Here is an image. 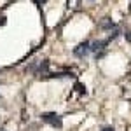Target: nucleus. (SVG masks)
<instances>
[{"instance_id": "f257e3e1", "label": "nucleus", "mask_w": 131, "mask_h": 131, "mask_svg": "<svg viewBox=\"0 0 131 131\" xmlns=\"http://www.w3.org/2000/svg\"><path fill=\"white\" fill-rule=\"evenodd\" d=\"M42 121L51 124L52 128H58V129L63 128V121H61V117L56 112H46V114H42Z\"/></svg>"}, {"instance_id": "f03ea898", "label": "nucleus", "mask_w": 131, "mask_h": 131, "mask_svg": "<svg viewBox=\"0 0 131 131\" xmlns=\"http://www.w3.org/2000/svg\"><path fill=\"white\" fill-rule=\"evenodd\" d=\"M91 52V47H89V42H81L75 49H73V54L77 56V58H84V56H88Z\"/></svg>"}, {"instance_id": "7ed1b4c3", "label": "nucleus", "mask_w": 131, "mask_h": 131, "mask_svg": "<svg viewBox=\"0 0 131 131\" xmlns=\"http://www.w3.org/2000/svg\"><path fill=\"white\" fill-rule=\"evenodd\" d=\"M31 72H33L35 75H46V73L49 72V61H47V60L40 61L37 68H31Z\"/></svg>"}, {"instance_id": "20e7f679", "label": "nucleus", "mask_w": 131, "mask_h": 131, "mask_svg": "<svg viewBox=\"0 0 131 131\" xmlns=\"http://www.w3.org/2000/svg\"><path fill=\"white\" fill-rule=\"evenodd\" d=\"M100 26L103 28V30H110V28H114V26H115V25H114V21H112V19H108V18H105V21L101 23Z\"/></svg>"}, {"instance_id": "39448f33", "label": "nucleus", "mask_w": 131, "mask_h": 131, "mask_svg": "<svg viewBox=\"0 0 131 131\" xmlns=\"http://www.w3.org/2000/svg\"><path fill=\"white\" fill-rule=\"evenodd\" d=\"M75 89H77V93H81V94L86 93V88H84L82 84H75Z\"/></svg>"}, {"instance_id": "423d86ee", "label": "nucleus", "mask_w": 131, "mask_h": 131, "mask_svg": "<svg viewBox=\"0 0 131 131\" xmlns=\"http://www.w3.org/2000/svg\"><path fill=\"white\" fill-rule=\"evenodd\" d=\"M124 37H126V40H128V42H131V30L126 31V33H124Z\"/></svg>"}, {"instance_id": "0eeeda50", "label": "nucleus", "mask_w": 131, "mask_h": 131, "mask_svg": "<svg viewBox=\"0 0 131 131\" xmlns=\"http://www.w3.org/2000/svg\"><path fill=\"white\" fill-rule=\"evenodd\" d=\"M7 23V19H5V16H0V26H4Z\"/></svg>"}, {"instance_id": "6e6552de", "label": "nucleus", "mask_w": 131, "mask_h": 131, "mask_svg": "<svg viewBox=\"0 0 131 131\" xmlns=\"http://www.w3.org/2000/svg\"><path fill=\"white\" fill-rule=\"evenodd\" d=\"M33 2H35V4H37V5H42V4H46V2H47V0H33Z\"/></svg>"}, {"instance_id": "1a4fd4ad", "label": "nucleus", "mask_w": 131, "mask_h": 131, "mask_svg": "<svg viewBox=\"0 0 131 131\" xmlns=\"http://www.w3.org/2000/svg\"><path fill=\"white\" fill-rule=\"evenodd\" d=\"M101 131H115V129H114V128H103Z\"/></svg>"}, {"instance_id": "9d476101", "label": "nucleus", "mask_w": 131, "mask_h": 131, "mask_svg": "<svg viewBox=\"0 0 131 131\" xmlns=\"http://www.w3.org/2000/svg\"><path fill=\"white\" fill-rule=\"evenodd\" d=\"M0 131H5V129H0Z\"/></svg>"}]
</instances>
